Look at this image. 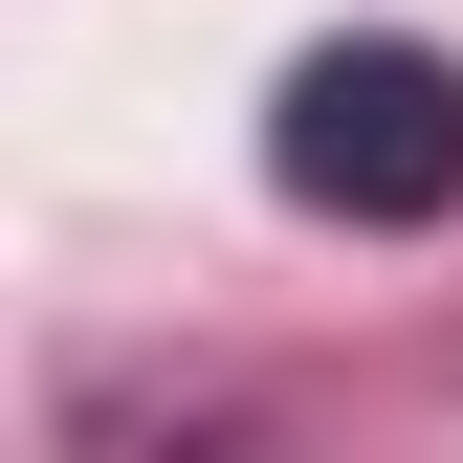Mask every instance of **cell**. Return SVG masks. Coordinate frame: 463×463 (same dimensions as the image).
Returning <instances> with one entry per match:
<instances>
[{
    "label": "cell",
    "instance_id": "obj_1",
    "mask_svg": "<svg viewBox=\"0 0 463 463\" xmlns=\"http://www.w3.org/2000/svg\"><path fill=\"white\" fill-rule=\"evenodd\" d=\"M265 177L309 221H441L463 199V67L441 44H309L265 110Z\"/></svg>",
    "mask_w": 463,
    "mask_h": 463
}]
</instances>
